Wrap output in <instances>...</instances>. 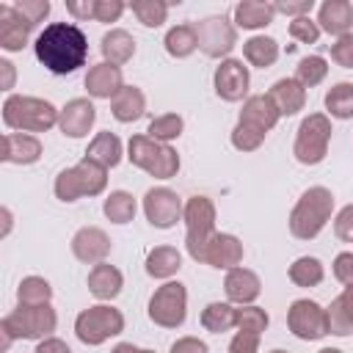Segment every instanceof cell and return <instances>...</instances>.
I'll list each match as a JSON object with an SVG mask.
<instances>
[{
	"instance_id": "22",
	"label": "cell",
	"mask_w": 353,
	"mask_h": 353,
	"mask_svg": "<svg viewBox=\"0 0 353 353\" xmlns=\"http://www.w3.org/2000/svg\"><path fill=\"white\" fill-rule=\"evenodd\" d=\"M268 97H270V102L276 105V110H279L281 116H295V113L303 110V105H306V88H303L295 77H281V80H276V83L270 85Z\"/></svg>"
},
{
	"instance_id": "52",
	"label": "cell",
	"mask_w": 353,
	"mask_h": 353,
	"mask_svg": "<svg viewBox=\"0 0 353 353\" xmlns=\"http://www.w3.org/2000/svg\"><path fill=\"white\" fill-rule=\"evenodd\" d=\"M66 11L74 19H94L97 14V0H66Z\"/></svg>"
},
{
	"instance_id": "23",
	"label": "cell",
	"mask_w": 353,
	"mask_h": 353,
	"mask_svg": "<svg viewBox=\"0 0 353 353\" xmlns=\"http://www.w3.org/2000/svg\"><path fill=\"white\" fill-rule=\"evenodd\" d=\"M279 119H281V113L276 110V105L270 102V97L268 94H254V97H248L243 102V110H240V119L237 121L251 124V127H256L262 132H270Z\"/></svg>"
},
{
	"instance_id": "27",
	"label": "cell",
	"mask_w": 353,
	"mask_h": 353,
	"mask_svg": "<svg viewBox=\"0 0 353 353\" xmlns=\"http://www.w3.org/2000/svg\"><path fill=\"white\" fill-rule=\"evenodd\" d=\"M110 110H113L116 121L130 124V121H135V119L143 116V110H146V97H143L141 88H135V85H124V88L110 99Z\"/></svg>"
},
{
	"instance_id": "26",
	"label": "cell",
	"mask_w": 353,
	"mask_h": 353,
	"mask_svg": "<svg viewBox=\"0 0 353 353\" xmlns=\"http://www.w3.org/2000/svg\"><path fill=\"white\" fill-rule=\"evenodd\" d=\"M328 314V334L334 336H350L353 334V287H345L331 306L325 309Z\"/></svg>"
},
{
	"instance_id": "17",
	"label": "cell",
	"mask_w": 353,
	"mask_h": 353,
	"mask_svg": "<svg viewBox=\"0 0 353 353\" xmlns=\"http://www.w3.org/2000/svg\"><path fill=\"white\" fill-rule=\"evenodd\" d=\"M33 25L8 3L0 6V47L6 52H19L30 39Z\"/></svg>"
},
{
	"instance_id": "12",
	"label": "cell",
	"mask_w": 353,
	"mask_h": 353,
	"mask_svg": "<svg viewBox=\"0 0 353 353\" xmlns=\"http://www.w3.org/2000/svg\"><path fill=\"white\" fill-rule=\"evenodd\" d=\"M196 28V39H199V50L207 58H221L229 55L232 47L237 44V30L226 17H204L201 22L193 25Z\"/></svg>"
},
{
	"instance_id": "50",
	"label": "cell",
	"mask_w": 353,
	"mask_h": 353,
	"mask_svg": "<svg viewBox=\"0 0 353 353\" xmlns=\"http://www.w3.org/2000/svg\"><path fill=\"white\" fill-rule=\"evenodd\" d=\"M334 232H336L339 240L353 243V204H347V207L339 210V215L334 218Z\"/></svg>"
},
{
	"instance_id": "37",
	"label": "cell",
	"mask_w": 353,
	"mask_h": 353,
	"mask_svg": "<svg viewBox=\"0 0 353 353\" xmlns=\"http://www.w3.org/2000/svg\"><path fill=\"white\" fill-rule=\"evenodd\" d=\"M323 276H325L323 262L314 256H301L290 265V281L298 287H317L323 281Z\"/></svg>"
},
{
	"instance_id": "38",
	"label": "cell",
	"mask_w": 353,
	"mask_h": 353,
	"mask_svg": "<svg viewBox=\"0 0 353 353\" xmlns=\"http://www.w3.org/2000/svg\"><path fill=\"white\" fill-rule=\"evenodd\" d=\"M17 298H19V303H25V306L50 303V298H52V287H50V281L41 279V276H28V279L19 281V287H17Z\"/></svg>"
},
{
	"instance_id": "18",
	"label": "cell",
	"mask_w": 353,
	"mask_h": 353,
	"mask_svg": "<svg viewBox=\"0 0 353 353\" xmlns=\"http://www.w3.org/2000/svg\"><path fill=\"white\" fill-rule=\"evenodd\" d=\"M223 292H226V298H229L232 303L248 306V303H254V301L259 298L262 281H259V276H256L254 270L237 265V268H232V270L226 273V279H223Z\"/></svg>"
},
{
	"instance_id": "8",
	"label": "cell",
	"mask_w": 353,
	"mask_h": 353,
	"mask_svg": "<svg viewBox=\"0 0 353 353\" xmlns=\"http://www.w3.org/2000/svg\"><path fill=\"white\" fill-rule=\"evenodd\" d=\"M331 119L325 113H309L301 127H298V135H295V146H292V154L298 163L303 165H317L325 160L328 154V141H331Z\"/></svg>"
},
{
	"instance_id": "21",
	"label": "cell",
	"mask_w": 353,
	"mask_h": 353,
	"mask_svg": "<svg viewBox=\"0 0 353 353\" xmlns=\"http://www.w3.org/2000/svg\"><path fill=\"white\" fill-rule=\"evenodd\" d=\"M240 262H243V243H240L234 234L215 232V237H212V240H210V245H207L204 265L232 270V268H237Z\"/></svg>"
},
{
	"instance_id": "51",
	"label": "cell",
	"mask_w": 353,
	"mask_h": 353,
	"mask_svg": "<svg viewBox=\"0 0 353 353\" xmlns=\"http://www.w3.org/2000/svg\"><path fill=\"white\" fill-rule=\"evenodd\" d=\"M124 3L121 0H97V14L94 19L97 22H116L121 14H124Z\"/></svg>"
},
{
	"instance_id": "40",
	"label": "cell",
	"mask_w": 353,
	"mask_h": 353,
	"mask_svg": "<svg viewBox=\"0 0 353 353\" xmlns=\"http://www.w3.org/2000/svg\"><path fill=\"white\" fill-rule=\"evenodd\" d=\"M182 130H185L182 116H176V113H163V116H157V119L149 121V130H146V132H149V138H154V141L171 143L174 138L182 135Z\"/></svg>"
},
{
	"instance_id": "36",
	"label": "cell",
	"mask_w": 353,
	"mask_h": 353,
	"mask_svg": "<svg viewBox=\"0 0 353 353\" xmlns=\"http://www.w3.org/2000/svg\"><path fill=\"white\" fill-rule=\"evenodd\" d=\"M325 110L334 119H353V83H336L325 91Z\"/></svg>"
},
{
	"instance_id": "39",
	"label": "cell",
	"mask_w": 353,
	"mask_h": 353,
	"mask_svg": "<svg viewBox=\"0 0 353 353\" xmlns=\"http://www.w3.org/2000/svg\"><path fill=\"white\" fill-rule=\"evenodd\" d=\"M325 74H328V63H325V58H320V55H306V58H301L298 66H295V80H298L303 88L320 85V83L325 80Z\"/></svg>"
},
{
	"instance_id": "14",
	"label": "cell",
	"mask_w": 353,
	"mask_h": 353,
	"mask_svg": "<svg viewBox=\"0 0 353 353\" xmlns=\"http://www.w3.org/2000/svg\"><path fill=\"white\" fill-rule=\"evenodd\" d=\"M248 83H251L248 80V66H243V61H237V58L221 61V66L212 74L215 94L223 102H240L248 94Z\"/></svg>"
},
{
	"instance_id": "20",
	"label": "cell",
	"mask_w": 353,
	"mask_h": 353,
	"mask_svg": "<svg viewBox=\"0 0 353 353\" xmlns=\"http://www.w3.org/2000/svg\"><path fill=\"white\" fill-rule=\"evenodd\" d=\"M3 163L14 165H30L41 157V143L36 135L28 132H6L3 135Z\"/></svg>"
},
{
	"instance_id": "3",
	"label": "cell",
	"mask_w": 353,
	"mask_h": 353,
	"mask_svg": "<svg viewBox=\"0 0 353 353\" xmlns=\"http://www.w3.org/2000/svg\"><path fill=\"white\" fill-rule=\"evenodd\" d=\"M55 325H58V314H55V309L50 303H39V306L19 303L0 323L3 350H8V345L14 339H47L55 331Z\"/></svg>"
},
{
	"instance_id": "13",
	"label": "cell",
	"mask_w": 353,
	"mask_h": 353,
	"mask_svg": "<svg viewBox=\"0 0 353 353\" xmlns=\"http://www.w3.org/2000/svg\"><path fill=\"white\" fill-rule=\"evenodd\" d=\"M143 215L154 229H171L185 215V207L171 188H149L143 196Z\"/></svg>"
},
{
	"instance_id": "41",
	"label": "cell",
	"mask_w": 353,
	"mask_h": 353,
	"mask_svg": "<svg viewBox=\"0 0 353 353\" xmlns=\"http://www.w3.org/2000/svg\"><path fill=\"white\" fill-rule=\"evenodd\" d=\"M130 8L138 17V22L146 28H160L168 17V3H163V0H135V3H130Z\"/></svg>"
},
{
	"instance_id": "42",
	"label": "cell",
	"mask_w": 353,
	"mask_h": 353,
	"mask_svg": "<svg viewBox=\"0 0 353 353\" xmlns=\"http://www.w3.org/2000/svg\"><path fill=\"white\" fill-rule=\"evenodd\" d=\"M265 135H268V132H262V130H256V127H251V124L237 121L234 130H232V146H234L237 152H254V149L262 146Z\"/></svg>"
},
{
	"instance_id": "7",
	"label": "cell",
	"mask_w": 353,
	"mask_h": 353,
	"mask_svg": "<svg viewBox=\"0 0 353 353\" xmlns=\"http://www.w3.org/2000/svg\"><path fill=\"white\" fill-rule=\"evenodd\" d=\"M182 218H185V226H188V234H185L188 254L196 262H204L207 245L215 237V204L207 196H193V199H188Z\"/></svg>"
},
{
	"instance_id": "11",
	"label": "cell",
	"mask_w": 353,
	"mask_h": 353,
	"mask_svg": "<svg viewBox=\"0 0 353 353\" xmlns=\"http://www.w3.org/2000/svg\"><path fill=\"white\" fill-rule=\"evenodd\" d=\"M287 325L298 339L314 342L328 334V314L320 303H314L309 298H298L287 309Z\"/></svg>"
},
{
	"instance_id": "29",
	"label": "cell",
	"mask_w": 353,
	"mask_h": 353,
	"mask_svg": "<svg viewBox=\"0 0 353 353\" xmlns=\"http://www.w3.org/2000/svg\"><path fill=\"white\" fill-rule=\"evenodd\" d=\"M276 17L273 3H262V0H243L234 6V22L245 30H259L265 25H270Z\"/></svg>"
},
{
	"instance_id": "4",
	"label": "cell",
	"mask_w": 353,
	"mask_h": 353,
	"mask_svg": "<svg viewBox=\"0 0 353 353\" xmlns=\"http://www.w3.org/2000/svg\"><path fill=\"white\" fill-rule=\"evenodd\" d=\"M331 210H334V196H331L328 188L314 185V188L303 190L298 204L290 212V232H292V237H298V240L317 237L323 232V226L328 223Z\"/></svg>"
},
{
	"instance_id": "54",
	"label": "cell",
	"mask_w": 353,
	"mask_h": 353,
	"mask_svg": "<svg viewBox=\"0 0 353 353\" xmlns=\"http://www.w3.org/2000/svg\"><path fill=\"white\" fill-rule=\"evenodd\" d=\"M33 353H72V350H69V345H66L63 339H58V336H47V339H41V342L36 345Z\"/></svg>"
},
{
	"instance_id": "33",
	"label": "cell",
	"mask_w": 353,
	"mask_h": 353,
	"mask_svg": "<svg viewBox=\"0 0 353 353\" xmlns=\"http://www.w3.org/2000/svg\"><path fill=\"white\" fill-rule=\"evenodd\" d=\"M201 325L210 331V334H223L229 328L237 325V309L232 303H207L204 312H201Z\"/></svg>"
},
{
	"instance_id": "16",
	"label": "cell",
	"mask_w": 353,
	"mask_h": 353,
	"mask_svg": "<svg viewBox=\"0 0 353 353\" xmlns=\"http://www.w3.org/2000/svg\"><path fill=\"white\" fill-rule=\"evenodd\" d=\"M72 254L85 265H99L110 254V237L97 226H83L72 237Z\"/></svg>"
},
{
	"instance_id": "58",
	"label": "cell",
	"mask_w": 353,
	"mask_h": 353,
	"mask_svg": "<svg viewBox=\"0 0 353 353\" xmlns=\"http://www.w3.org/2000/svg\"><path fill=\"white\" fill-rule=\"evenodd\" d=\"M270 353H287V350H270Z\"/></svg>"
},
{
	"instance_id": "44",
	"label": "cell",
	"mask_w": 353,
	"mask_h": 353,
	"mask_svg": "<svg viewBox=\"0 0 353 353\" xmlns=\"http://www.w3.org/2000/svg\"><path fill=\"white\" fill-rule=\"evenodd\" d=\"M290 36H292L295 41H303V44H317V39H320V25H317L314 19H309V17H298V19L290 22Z\"/></svg>"
},
{
	"instance_id": "32",
	"label": "cell",
	"mask_w": 353,
	"mask_h": 353,
	"mask_svg": "<svg viewBox=\"0 0 353 353\" xmlns=\"http://www.w3.org/2000/svg\"><path fill=\"white\" fill-rule=\"evenodd\" d=\"M243 55H245V61H248L251 66L268 69V66H273L276 58H279V44H276V39H270V36H251V39L243 44Z\"/></svg>"
},
{
	"instance_id": "48",
	"label": "cell",
	"mask_w": 353,
	"mask_h": 353,
	"mask_svg": "<svg viewBox=\"0 0 353 353\" xmlns=\"http://www.w3.org/2000/svg\"><path fill=\"white\" fill-rule=\"evenodd\" d=\"M259 336L254 331H237L234 339L229 342V353H256L259 350Z\"/></svg>"
},
{
	"instance_id": "56",
	"label": "cell",
	"mask_w": 353,
	"mask_h": 353,
	"mask_svg": "<svg viewBox=\"0 0 353 353\" xmlns=\"http://www.w3.org/2000/svg\"><path fill=\"white\" fill-rule=\"evenodd\" d=\"M11 66H14L11 61H6V58L0 61V69L6 72V88H11V80H14V69H11Z\"/></svg>"
},
{
	"instance_id": "31",
	"label": "cell",
	"mask_w": 353,
	"mask_h": 353,
	"mask_svg": "<svg viewBox=\"0 0 353 353\" xmlns=\"http://www.w3.org/2000/svg\"><path fill=\"white\" fill-rule=\"evenodd\" d=\"M182 268V256L171 245H157L146 254V273L152 279H171Z\"/></svg>"
},
{
	"instance_id": "10",
	"label": "cell",
	"mask_w": 353,
	"mask_h": 353,
	"mask_svg": "<svg viewBox=\"0 0 353 353\" xmlns=\"http://www.w3.org/2000/svg\"><path fill=\"white\" fill-rule=\"evenodd\" d=\"M188 314V290L182 281H165L149 298V320L160 328H179Z\"/></svg>"
},
{
	"instance_id": "34",
	"label": "cell",
	"mask_w": 353,
	"mask_h": 353,
	"mask_svg": "<svg viewBox=\"0 0 353 353\" xmlns=\"http://www.w3.org/2000/svg\"><path fill=\"white\" fill-rule=\"evenodd\" d=\"M135 210H138V204H135L132 193H127V190H113L102 204V212L110 223H130L135 218Z\"/></svg>"
},
{
	"instance_id": "1",
	"label": "cell",
	"mask_w": 353,
	"mask_h": 353,
	"mask_svg": "<svg viewBox=\"0 0 353 353\" xmlns=\"http://www.w3.org/2000/svg\"><path fill=\"white\" fill-rule=\"evenodd\" d=\"M39 63L52 74H72L88 58V39L72 22H52L47 25L33 41Z\"/></svg>"
},
{
	"instance_id": "47",
	"label": "cell",
	"mask_w": 353,
	"mask_h": 353,
	"mask_svg": "<svg viewBox=\"0 0 353 353\" xmlns=\"http://www.w3.org/2000/svg\"><path fill=\"white\" fill-rule=\"evenodd\" d=\"M312 6H314V0H279V3H273V11L298 19V17H309Z\"/></svg>"
},
{
	"instance_id": "43",
	"label": "cell",
	"mask_w": 353,
	"mask_h": 353,
	"mask_svg": "<svg viewBox=\"0 0 353 353\" xmlns=\"http://www.w3.org/2000/svg\"><path fill=\"white\" fill-rule=\"evenodd\" d=\"M268 328V314L265 309L259 306H243L237 309V331H254V334H262Z\"/></svg>"
},
{
	"instance_id": "24",
	"label": "cell",
	"mask_w": 353,
	"mask_h": 353,
	"mask_svg": "<svg viewBox=\"0 0 353 353\" xmlns=\"http://www.w3.org/2000/svg\"><path fill=\"white\" fill-rule=\"evenodd\" d=\"M317 25L320 30L331 33V36H347L350 28H353V6L347 0H325L320 6V14H317Z\"/></svg>"
},
{
	"instance_id": "9",
	"label": "cell",
	"mask_w": 353,
	"mask_h": 353,
	"mask_svg": "<svg viewBox=\"0 0 353 353\" xmlns=\"http://www.w3.org/2000/svg\"><path fill=\"white\" fill-rule=\"evenodd\" d=\"M124 331V314L108 303L88 306L74 320V334L83 345H102Z\"/></svg>"
},
{
	"instance_id": "35",
	"label": "cell",
	"mask_w": 353,
	"mask_h": 353,
	"mask_svg": "<svg viewBox=\"0 0 353 353\" xmlns=\"http://www.w3.org/2000/svg\"><path fill=\"white\" fill-rule=\"evenodd\" d=\"M165 52L174 55V58H188L196 47H199V39H196V28L193 25H176L165 33Z\"/></svg>"
},
{
	"instance_id": "28",
	"label": "cell",
	"mask_w": 353,
	"mask_h": 353,
	"mask_svg": "<svg viewBox=\"0 0 353 353\" xmlns=\"http://www.w3.org/2000/svg\"><path fill=\"white\" fill-rule=\"evenodd\" d=\"M99 50H102V55H105L108 63L121 66V63H127V61L135 55V39H132L127 30L113 28V30H108V33L102 36Z\"/></svg>"
},
{
	"instance_id": "6",
	"label": "cell",
	"mask_w": 353,
	"mask_h": 353,
	"mask_svg": "<svg viewBox=\"0 0 353 353\" xmlns=\"http://www.w3.org/2000/svg\"><path fill=\"white\" fill-rule=\"evenodd\" d=\"M108 185V168L83 157L77 165L55 176V196L61 201H77L80 196H99Z\"/></svg>"
},
{
	"instance_id": "46",
	"label": "cell",
	"mask_w": 353,
	"mask_h": 353,
	"mask_svg": "<svg viewBox=\"0 0 353 353\" xmlns=\"http://www.w3.org/2000/svg\"><path fill=\"white\" fill-rule=\"evenodd\" d=\"M331 58H334L342 69H353V33L339 36V39L331 44Z\"/></svg>"
},
{
	"instance_id": "15",
	"label": "cell",
	"mask_w": 353,
	"mask_h": 353,
	"mask_svg": "<svg viewBox=\"0 0 353 353\" xmlns=\"http://www.w3.org/2000/svg\"><path fill=\"white\" fill-rule=\"evenodd\" d=\"M97 121V108L91 99L85 97H77V99H69L63 108H61V116H58V127L63 135L69 138H83L88 135V130L94 127Z\"/></svg>"
},
{
	"instance_id": "5",
	"label": "cell",
	"mask_w": 353,
	"mask_h": 353,
	"mask_svg": "<svg viewBox=\"0 0 353 353\" xmlns=\"http://www.w3.org/2000/svg\"><path fill=\"white\" fill-rule=\"evenodd\" d=\"M127 157L132 165L146 171L154 179H171L179 171V154L171 149V143L154 141L149 135H132L127 143Z\"/></svg>"
},
{
	"instance_id": "30",
	"label": "cell",
	"mask_w": 353,
	"mask_h": 353,
	"mask_svg": "<svg viewBox=\"0 0 353 353\" xmlns=\"http://www.w3.org/2000/svg\"><path fill=\"white\" fill-rule=\"evenodd\" d=\"M121 154H124L121 152V141L113 132H97V138L85 149V157L94 160V163H99V165H105V168L119 165L121 163Z\"/></svg>"
},
{
	"instance_id": "19",
	"label": "cell",
	"mask_w": 353,
	"mask_h": 353,
	"mask_svg": "<svg viewBox=\"0 0 353 353\" xmlns=\"http://www.w3.org/2000/svg\"><path fill=\"white\" fill-rule=\"evenodd\" d=\"M85 88L94 99H113L121 88H124V77H121V69L102 61V63H94L85 74Z\"/></svg>"
},
{
	"instance_id": "2",
	"label": "cell",
	"mask_w": 353,
	"mask_h": 353,
	"mask_svg": "<svg viewBox=\"0 0 353 353\" xmlns=\"http://www.w3.org/2000/svg\"><path fill=\"white\" fill-rule=\"evenodd\" d=\"M58 116L61 110H55L52 102L39 97L8 94L3 102V124L14 132H44L58 124Z\"/></svg>"
},
{
	"instance_id": "25",
	"label": "cell",
	"mask_w": 353,
	"mask_h": 353,
	"mask_svg": "<svg viewBox=\"0 0 353 353\" xmlns=\"http://www.w3.org/2000/svg\"><path fill=\"white\" fill-rule=\"evenodd\" d=\"M121 287H124V276H121L119 268H113L108 262H99V265L91 268V273H88V292L94 298L110 301V298H116L121 292Z\"/></svg>"
},
{
	"instance_id": "45",
	"label": "cell",
	"mask_w": 353,
	"mask_h": 353,
	"mask_svg": "<svg viewBox=\"0 0 353 353\" xmlns=\"http://www.w3.org/2000/svg\"><path fill=\"white\" fill-rule=\"evenodd\" d=\"M14 8H17L33 28H36L39 22H44V17L50 14V3H47V0H17Z\"/></svg>"
},
{
	"instance_id": "53",
	"label": "cell",
	"mask_w": 353,
	"mask_h": 353,
	"mask_svg": "<svg viewBox=\"0 0 353 353\" xmlns=\"http://www.w3.org/2000/svg\"><path fill=\"white\" fill-rule=\"evenodd\" d=\"M171 353H210V347L196 336H182L171 345Z\"/></svg>"
},
{
	"instance_id": "49",
	"label": "cell",
	"mask_w": 353,
	"mask_h": 353,
	"mask_svg": "<svg viewBox=\"0 0 353 353\" xmlns=\"http://www.w3.org/2000/svg\"><path fill=\"white\" fill-rule=\"evenodd\" d=\"M334 279L345 287H353V251H342L334 259Z\"/></svg>"
},
{
	"instance_id": "57",
	"label": "cell",
	"mask_w": 353,
	"mask_h": 353,
	"mask_svg": "<svg viewBox=\"0 0 353 353\" xmlns=\"http://www.w3.org/2000/svg\"><path fill=\"white\" fill-rule=\"evenodd\" d=\"M317 353H342V350H336V347H323V350H317Z\"/></svg>"
},
{
	"instance_id": "55",
	"label": "cell",
	"mask_w": 353,
	"mask_h": 353,
	"mask_svg": "<svg viewBox=\"0 0 353 353\" xmlns=\"http://www.w3.org/2000/svg\"><path fill=\"white\" fill-rule=\"evenodd\" d=\"M110 353H154V350H143V347H135L132 342H119Z\"/></svg>"
}]
</instances>
